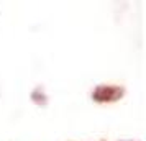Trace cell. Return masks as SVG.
<instances>
[{
  "label": "cell",
  "mask_w": 146,
  "mask_h": 141,
  "mask_svg": "<svg viewBox=\"0 0 146 141\" xmlns=\"http://www.w3.org/2000/svg\"><path fill=\"white\" fill-rule=\"evenodd\" d=\"M118 94H121L118 89L100 87V89H97V92H95V99H97V100H113V99L118 97Z\"/></svg>",
  "instance_id": "6da1fadb"
}]
</instances>
